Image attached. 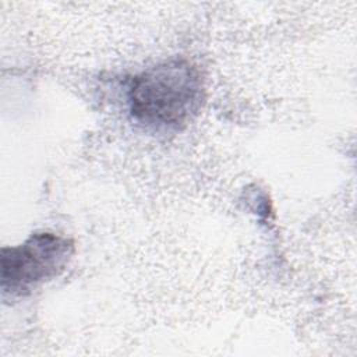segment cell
<instances>
[{
    "mask_svg": "<svg viewBox=\"0 0 357 357\" xmlns=\"http://www.w3.org/2000/svg\"><path fill=\"white\" fill-rule=\"evenodd\" d=\"M127 98L135 121L153 130H178L204 103V78L190 60L172 59L132 77Z\"/></svg>",
    "mask_w": 357,
    "mask_h": 357,
    "instance_id": "obj_1",
    "label": "cell"
},
{
    "mask_svg": "<svg viewBox=\"0 0 357 357\" xmlns=\"http://www.w3.org/2000/svg\"><path fill=\"white\" fill-rule=\"evenodd\" d=\"M74 254V243L52 231H35L17 245L1 250L3 296L21 297L59 276Z\"/></svg>",
    "mask_w": 357,
    "mask_h": 357,
    "instance_id": "obj_2",
    "label": "cell"
}]
</instances>
